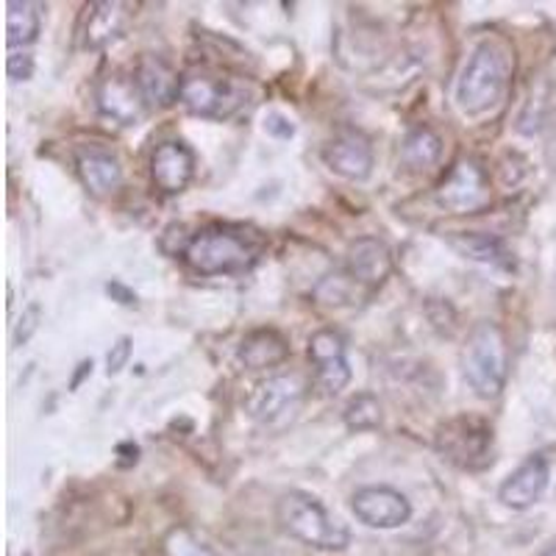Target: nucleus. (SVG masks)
<instances>
[{
	"instance_id": "obj_1",
	"label": "nucleus",
	"mask_w": 556,
	"mask_h": 556,
	"mask_svg": "<svg viewBox=\"0 0 556 556\" xmlns=\"http://www.w3.org/2000/svg\"><path fill=\"white\" fill-rule=\"evenodd\" d=\"M265 253V237L248 226L215 223L190 237L184 260L201 276H237L248 273Z\"/></svg>"
},
{
	"instance_id": "obj_2",
	"label": "nucleus",
	"mask_w": 556,
	"mask_h": 556,
	"mask_svg": "<svg viewBox=\"0 0 556 556\" xmlns=\"http://www.w3.org/2000/svg\"><path fill=\"white\" fill-rule=\"evenodd\" d=\"M515 76V53L504 39L476 45L456 84V103L465 114H484L504 101Z\"/></svg>"
},
{
	"instance_id": "obj_3",
	"label": "nucleus",
	"mask_w": 556,
	"mask_h": 556,
	"mask_svg": "<svg viewBox=\"0 0 556 556\" xmlns=\"http://www.w3.org/2000/svg\"><path fill=\"white\" fill-rule=\"evenodd\" d=\"M278 526L298 543L317 551H345L351 545V531L340 518L326 509L315 495L292 490L278 498Z\"/></svg>"
},
{
	"instance_id": "obj_4",
	"label": "nucleus",
	"mask_w": 556,
	"mask_h": 556,
	"mask_svg": "<svg viewBox=\"0 0 556 556\" xmlns=\"http://www.w3.org/2000/svg\"><path fill=\"white\" fill-rule=\"evenodd\" d=\"M462 374L470 390L484 401L498 399L509 376V348L504 331L495 323H476L462 345Z\"/></svg>"
},
{
	"instance_id": "obj_5",
	"label": "nucleus",
	"mask_w": 556,
	"mask_h": 556,
	"mask_svg": "<svg viewBox=\"0 0 556 556\" xmlns=\"http://www.w3.org/2000/svg\"><path fill=\"white\" fill-rule=\"evenodd\" d=\"M434 448L454 468L479 473V470L490 468L495 459L493 426L473 415L451 417L437 429Z\"/></svg>"
},
{
	"instance_id": "obj_6",
	"label": "nucleus",
	"mask_w": 556,
	"mask_h": 556,
	"mask_svg": "<svg viewBox=\"0 0 556 556\" xmlns=\"http://www.w3.org/2000/svg\"><path fill=\"white\" fill-rule=\"evenodd\" d=\"M245 87L215 70H190L181 76V103L206 121H228L245 106Z\"/></svg>"
},
{
	"instance_id": "obj_7",
	"label": "nucleus",
	"mask_w": 556,
	"mask_h": 556,
	"mask_svg": "<svg viewBox=\"0 0 556 556\" xmlns=\"http://www.w3.org/2000/svg\"><path fill=\"white\" fill-rule=\"evenodd\" d=\"M437 203L451 215H479L493 201V187L479 159H459L434 190Z\"/></svg>"
},
{
	"instance_id": "obj_8",
	"label": "nucleus",
	"mask_w": 556,
	"mask_h": 556,
	"mask_svg": "<svg viewBox=\"0 0 556 556\" xmlns=\"http://www.w3.org/2000/svg\"><path fill=\"white\" fill-rule=\"evenodd\" d=\"M306 395L304 376L298 374H278L270 379L260 381L245 399V412L256 424L273 426L285 417L295 415Z\"/></svg>"
},
{
	"instance_id": "obj_9",
	"label": "nucleus",
	"mask_w": 556,
	"mask_h": 556,
	"mask_svg": "<svg viewBox=\"0 0 556 556\" xmlns=\"http://www.w3.org/2000/svg\"><path fill=\"white\" fill-rule=\"evenodd\" d=\"M128 23H131V7L121 3V0H98L84 7L81 17H78V48L84 51H101L114 39H121L126 34Z\"/></svg>"
},
{
	"instance_id": "obj_10",
	"label": "nucleus",
	"mask_w": 556,
	"mask_h": 556,
	"mask_svg": "<svg viewBox=\"0 0 556 556\" xmlns=\"http://www.w3.org/2000/svg\"><path fill=\"white\" fill-rule=\"evenodd\" d=\"M309 359L315 365V384L323 395H340L351 381L345 340L340 331L320 329L309 337Z\"/></svg>"
},
{
	"instance_id": "obj_11",
	"label": "nucleus",
	"mask_w": 556,
	"mask_h": 556,
	"mask_svg": "<svg viewBox=\"0 0 556 556\" xmlns=\"http://www.w3.org/2000/svg\"><path fill=\"white\" fill-rule=\"evenodd\" d=\"M351 509L356 518L370 529H399L412 518V504L404 493L387 484L362 486L351 498Z\"/></svg>"
},
{
	"instance_id": "obj_12",
	"label": "nucleus",
	"mask_w": 556,
	"mask_h": 556,
	"mask_svg": "<svg viewBox=\"0 0 556 556\" xmlns=\"http://www.w3.org/2000/svg\"><path fill=\"white\" fill-rule=\"evenodd\" d=\"M551 481V465L543 454H531L520 462L498 486V501L509 509H529L543 498Z\"/></svg>"
},
{
	"instance_id": "obj_13",
	"label": "nucleus",
	"mask_w": 556,
	"mask_h": 556,
	"mask_svg": "<svg viewBox=\"0 0 556 556\" xmlns=\"http://www.w3.org/2000/svg\"><path fill=\"white\" fill-rule=\"evenodd\" d=\"M323 162L329 165V170L348 178V181H365L374 173V146L362 131L345 128L323 148Z\"/></svg>"
},
{
	"instance_id": "obj_14",
	"label": "nucleus",
	"mask_w": 556,
	"mask_h": 556,
	"mask_svg": "<svg viewBox=\"0 0 556 556\" xmlns=\"http://www.w3.org/2000/svg\"><path fill=\"white\" fill-rule=\"evenodd\" d=\"M195 176V153L178 139L162 142L151 156L153 187L165 195H181Z\"/></svg>"
},
{
	"instance_id": "obj_15",
	"label": "nucleus",
	"mask_w": 556,
	"mask_h": 556,
	"mask_svg": "<svg viewBox=\"0 0 556 556\" xmlns=\"http://www.w3.org/2000/svg\"><path fill=\"white\" fill-rule=\"evenodd\" d=\"M134 81H137L148 106L167 109L181 101V76L162 56L146 53L139 59L137 70H134Z\"/></svg>"
},
{
	"instance_id": "obj_16",
	"label": "nucleus",
	"mask_w": 556,
	"mask_h": 556,
	"mask_svg": "<svg viewBox=\"0 0 556 556\" xmlns=\"http://www.w3.org/2000/svg\"><path fill=\"white\" fill-rule=\"evenodd\" d=\"M146 106L148 103L134 76L128 78L121 73H112L98 84V109H101V114H106L109 121L121 123V126H134L142 117Z\"/></svg>"
},
{
	"instance_id": "obj_17",
	"label": "nucleus",
	"mask_w": 556,
	"mask_h": 556,
	"mask_svg": "<svg viewBox=\"0 0 556 556\" xmlns=\"http://www.w3.org/2000/svg\"><path fill=\"white\" fill-rule=\"evenodd\" d=\"M348 273L356 285L379 287L392 273V253L379 237H359L348 245Z\"/></svg>"
},
{
	"instance_id": "obj_18",
	"label": "nucleus",
	"mask_w": 556,
	"mask_h": 556,
	"mask_svg": "<svg viewBox=\"0 0 556 556\" xmlns=\"http://www.w3.org/2000/svg\"><path fill=\"white\" fill-rule=\"evenodd\" d=\"M76 170L78 178L84 181L92 195L98 198H106L112 192L121 190L123 184V167H121V159L114 156V153L101 151V148H81L76 153Z\"/></svg>"
},
{
	"instance_id": "obj_19",
	"label": "nucleus",
	"mask_w": 556,
	"mask_h": 556,
	"mask_svg": "<svg viewBox=\"0 0 556 556\" xmlns=\"http://www.w3.org/2000/svg\"><path fill=\"white\" fill-rule=\"evenodd\" d=\"M237 359L248 370H267V367H276L290 359V342L276 329H256L242 337L240 348H237Z\"/></svg>"
},
{
	"instance_id": "obj_20",
	"label": "nucleus",
	"mask_w": 556,
	"mask_h": 556,
	"mask_svg": "<svg viewBox=\"0 0 556 556\" xmlns=\"http://www.w3.org/2000/svg\"><path fill=\"white\" fill-rule=\"evenodd\" d=\"M42 31V7L34 0H9L7 3V45L14 48H28L37 42Z\"/></svg>"
},
{
	"instance_id": "obj_21",
	"label": "nucleus",
	"mask_w": 556,
	"mask_h": 556,
	"mask_svg": "<svg viewBox=\"0 0 556 556\" xmlns=\"http://www.w3.org/2000/svg\"><path fill=\"white\" fill-rule=\"evenodd\" d=\"M443 156V137L431 126H415L401 142V162L409 170H429Z\"/></svg>"
},
{
	"instance_id": "obj_22",
	"label": "nucleus",
	"mask_w": 556,
	"mask_h": 556,
	"mask_svg": "<svg viewBox=\"0 0 556 556\" xmlns=\"http://www.w3.org/2000/svg\"><path fill=\"white\" fill-rule=\"evenodd\" d=\"M451 248L459 251L465 260L484 262V265H501L506 260V248L498 237L481 235V231H459L451 237Z\"/></svg>"
},
{
	"instance_id": "obj_23",
	"label": "nucleus",
	"mask_w": 556,
	"mask_h": 556,
	"mask_svg": "<svg viewBox=\"0 0 556 556\" xmlns=\"http://www.w3.org/2000/svg\"><path fill=\"white\" fill-rule=\"evenodd\" d=\"M345 426L351 431H374L381 426V404L374 392H359L356 399L348 401L345 412Z\"/></svg>"
},
{
	"instance_id": "obj_24",
	"label": "nucleus",
	"mask_w": 556,
	"mask_h": 556,
	"mask_svg": "<svg viewBox=\"0 0 556 556\" xmlns=\"http://www.w3.org/2000/svg\"><path fill=\"white\" fill-rule=\"evenodd\" d=\"M162 554L165 556H220L215 545H208L201 534H195L187 526H176L162 540Z\"/></svg>"
},
{
	"instance_id": "obj_25",
	"label": "nucleus",
	"mask_w": 556,
	"mask_h": 556,
	"mask_svg": "<svg viewBox=\"0 0 556 556\" xmlns=\"http://www.w3.org/2000/svg\"><path fill=\"white\" fill-rule=\"evenodd\" d=\"M39 320H42V309H39L37 304H31L26 312H23V317H20L17 326H14V337H12L14 348H23L34 334H37Z\"/></svg>"
},
{
	"instance_id": "obj_26",
	"label": "nucleus",
	"mask_w": 556,
	"mask_h": 556,
	"mask_svg": "<svg viewBox=\"0 0 556 556\" xmlns=\"http://www.w3.org/2000/svg\"><path fill=\"white\" fill-rule=\"evenodd\" d=\"M128 359H131V340H128V337H121L106 356V374L117 376L123 367L128 365Z\"/></svg>"
},
{
	"instance_id": "obj_27",
	"label": "nucleus",
	"mask_w": 556,
	"mask_h": 556,
	"mask_svg": "<svg viewBox=\"0 0 556 556\" xmlns=\"http://www.w3.org/2000/svg\"><path fill=\"white\" fill-rule=\"evenodd\" d=\"M7 73L12 81H28L34 76V59L28 53H9Z\"/></svg>"
},
{
	"instance_id": "obj_28",
	"label": "nucleus",
	"mask_w": 556,
	"mask_h": 556,
	"mask_svg": "<svg viewBox=\"0 0 556 556\" xmlns=\"http://www.w3.org/2000/svg\"><path fill=\"white\" fill-rule=\"evenodd\" d=\"M265 128H267V134H273V137H281V139H290L292 134H295V126H292L287 117H281V114H270Z\"/></svg>"
},
{
	"instance_id": "obj_29",
	"label": "nucleus",
	"mask_w": 556,
	"mask_h": 556,
	"mask_svg": "<svg viewBox=\"0 0 556 556\" xmlns=\"http://www.w3.org/2000/svg\"><path fill=\"white\" fill-rule=\"evenodd\" d=\"M109 292H114V295H121L123 298V304H137V295H134V292H128V290H123L121 285H109Z\"/></svg>"
},
{
	"instance_id": "obj_30",
	"label": "nucleus",
	"mask_w": 556,
	"mask_h": 556,
	"mask_svg": "<svg viewBox=\"0 0 556 556\" xmlns=\"http://www.w3.org/2000/svg\"><path fill=\"white\" fill-rule=\"evenodd\" d=\"M543 556H556V540H554V543H551V545H548V548H545V551H543Z\"/></svg>"
}]
</instances>
